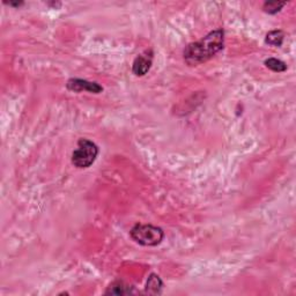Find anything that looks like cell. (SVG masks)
<instances>
[{
	"label": "cell",
	"mask_w": 296,
	"mask_h": 296,
	"mask_svg": "<svg viewBox=\"0 0 296 296\" xmlns=\"http://www.w3.org/2000/svg\"><path fill=\"white\" fill-rule=\"evenodd\" d=\"M224 31L217 29L211 31L200 41L193 42L185 47L183 57L189 66H197L203 64L214 57L218 52L223 49Z\"/></svg>",
	"instance_id": "1"
},
{
	"label": "cell",
	"mask_w": 296,
	"mask_h": 296,
	"mask_svg": "<svg viewBox=\"0 0 296 296\" xmlns=\"http://www.w3.org/2000/svg\"><path fill=\"white\" fill-rule=\"evenodd\" d=\"M130 236L140 245L156 246L163 241L164 231L156 225L137 223L130 231Z\"/></svg>",
	"instance_id": "2"
},
{
	"label": "cell",
	"mask_w": 296,
	"mask_h": 296,
	"mask_svg": "<svg viewBox=\"0 0 296 296\" xmlns=\"http://www.w3.org/2000/svg\"><path fill=\"white\" fill-rule=\"evenodd\" d=\"M98 155V147L88 139H80L72 153V164L77 169H87L94 163Z\"/></svg>",
	"instance_id": "3"
},
{
	"label": "cell",
	"mask_w": 296,
	"mask_h": 296,
	"mask_svg": "<svg viewBox=\"0 0 296 296\" xmlns=\"http://www.w3.org/2000/svg\"><path fill=\"white\" fill-rule=\"evenodd\" d=\"M66 88L71 91L80 93V91H88L91 94H100L103 91V87L97 82H91V81L83 79H70L66 83Z\"/></svg>",
	"instance_id": "4"
},
{
	"label": "cell",
	"mask_w": 296,
	"mask_h": 296,
	"mask_svg": "<svg viewBox=\"0 0 296 296\" xmlns=\"http://www.w3.org/2000/svg\"><path fill=\"white\" fill-rule=\"evenodd\" d=\"M153 51L151 50H146L143 52L142 55H139L135 61H133L132 64V72L137 76H144L145 74L148 73L151 64H153Z\"/></svg>",
	"instance_id": "5"
},
{
	"label": "cell",
	"mask_w": 296,
	"mask_h": 296,
	"mask_svg": "<svg viewBox=\"0 0 296 296\" xmlns=\"http://www.w3.org/2000/svg\"><path fill=\"white\" fill-rule=\"evenodd\" d=\"M132 293H133V287L121 280H117L115 281V283H112L110 286L107 288V291H105V294L107 295H128Z\"/></svg>",
	"instance_id": "6"
},
{
	"label": "cell",
	"mask_w": 296,
	"mask_h": 296,
	"mask_svg": "<svg viewBox=\"0 0 296 296\" xmlns=\"http://www.w3.org/2000/svg\"><path fill=\"white\" fill-rule=\"evenodd\" d=\"M162 287H163V283H162L161 278L158 277L157 274L151 273L146 284V293L160 294Z\"/></svg>",
	"instance_id": "7"
},
{
	"label": "cell",
	"mask_w": 296,
	"mask_h": 296,
	"mask_svg": "<svg viewBox=\"0 0 296 296\" xmlns=\"http://www.w3.org/2000/svg\"><path fill=\"white\" fill-rule=\"evenodd\" d=\"M284 40H285V33L283 30L279 29V30H272L270 31V33H267L265 42L266 44L272 45V47L280 48L284 43Z\"/></svg>",
	"instance_id": "8"
},
{
	"label": "cell",
	"mask_w": 296,
	"mask_h": 296,
	"mask_svg": "<svg viewBox=\"0 0 296 296\" xmlns=\"http://www.w3.org/2000/svg\"><path fill=\"white\" fill-rule=\"evenodd\" d=\"M264 64H265L267 69H270L271 71H273V72L281 73V72H285L287 70L286 63L280 61V59H277V58L266 59V61L264 62Z\"/></svg>",
	"instance_id": "9"
},
{
	"label": "cell",
	"mask_w": 296,
	"mask_h": 296,
	"mask_svg": "<svg viewBox=\"0 0 296 296\" xmlns=\"http://www.w3.org/2000/svg\"><path fill=\"white\" fill-rule=\"evenodd\" d=\"M286 3V1H266L263 5V10L267 14H272L273 15V14L279 13Z\"/></svg>",
	"instance_id": "10"
},
{
	"label": "cell",
	"mask_w": 296,
	"mask_h": 296,
	"mask_svg": "<svg viewBox=\"0 0 296 296\" xmlns=\"http://www.w3.org/2000/svg\"><path fill=\"white\" fill-rule=\"evenodd\" d=\"M5 3H7V5H9V6H12V7H20V6H22V5H23V2H22V1H17V2H5Z\"/></svg>",
	"instance_id": "11"
}]
</instances>
